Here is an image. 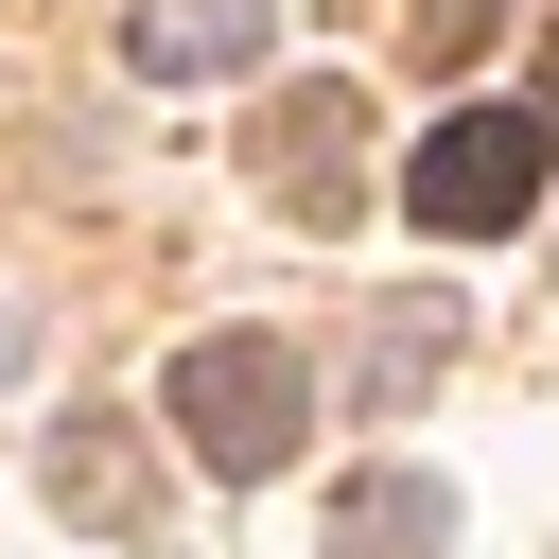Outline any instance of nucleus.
<instances>
[{
    "mask_svg": "<svg viewBox=\"0 0 559 559\" xmlns=\"http://www.w3.org/2000/svg\"><path fill=\"white\" fill-rule=\"evenodd\" d=\"M280 0H122V70L140 87H210V70H262Z\"/></svg>",
    "mask_w": 559,
    "mask_h": 559,
    "instance_id": "nucleus-5",
    "label": "nucleus"
},
{
    "mask_svg": "<svg viewBox=\"0 0 559 559\" xmlns=\"http://www.w3.org/2000/svg\"><path fill=\"white\" fill-rule=\"evenodd\" d=\"M489 35H507V0H419V52H437V70H472Z\"/></svg>",
    "mask_w": 559,
    "mask_h": 559,
    "instance_id": "nucleus-8",
    "label": "nucleus"
},
{
    "mask_svg": "<svg viewBox=\"0 0 559 559\" xmlns=\"http://www.w3.org/2000/svg\"><path fill=\"white\" fill-rule=\"evenodd\" d=\"M35 472H52V507H70L87 542H157V524H175V472H157V437H140V419H52V454H35Z\"/></svg>",
    "mask_w": 559,
    "mask_h": 559,
    "instance_id": "nucleus-4",
    "label": "nucleus"
},
{
    "mask_svg": "<svg viewBox=\"0 0 559 559\" xmlns=\"http://www.w3.org/2000/svg\"><path fill=\"white\" fill-rule=\"evenodd\" d=\"M157 419L192 437V472H227V489H245V472H280V454L314 437V367H297L280 332H192V349H175V384H157Z\"/></svg>",
    "mask_w": 559,
    "mask_h": 559,
    "instance_id": "nucleus-1",
    "label": "nucleus"
},
{
    "mask_svg": "<svg viewBox=\"0 0 559 559\" xmlns=\"http://www.w3.org/2000/svg\"><path fill=\"white\" fill-rule=\"evenodd\" d=\"M402 210H419V227H454V245L524 227V210H542V122H524V105H454V122H419Z\"/></svg>",
    "mask_w": 559,
    "mask_h": 559,
    "instance_id": "nucleus-2",
    "label": "nucleus"
},
{
    "mask_svg": "<svg viewBox=\"0 0 559 559\" xmlns=\"http://www.w3.org/2000/svg\"><path fill=\"white\" fill-rule=\"evenodd\" d=\"M17 367H35V314H17V297H0V384H17Z\"/></svg>",
    "mask_w": 559,
    "mask_h": 559,
    "instance_id": "nucleus-9",
    "label": "nucleus"
},
{
    "mask_svg": "<svg viewBox=\"0 0 559 559\" xmlns=\"http://www.w3.org/2000/svg\"><path fill=\"white\" fill-rule=\"evenodd\" d=\"M262 192L297 210V227H367V105L314 70V87H280V122H262Z\"/></svg>",
    "mask_w": 559,
    "mask_h": 559,
    "instance_id": "nucleus-3",
    "label": "nucleus"
},
{
    "mask_svg": "<svg viewBox=\"0 0 559 559\" xmlns=\"http://www.w3.org/2000/svg\"><path fill=\"white\" fill-rule=\"evenodd\" d=\"M542 105H559V17H542Z\"/></svg>",
    "mask_w": 559,
    "mask_h": 559,
    "instance_id": "nucleus-10",
    "label": "nucleus"
},
{
    "mask_svg": "<svg viewBox=\"0 0 559 559\" xmlns=\"http://www.w3.org/2000/svg\"><path fill=\"white\" fill-rule=\"evenodd\" d=\"M437 349H454V314H437V297H419V314H384V332H367V402L437 384Z\"/></svg>",
    "mask_w": 559,
    "mask_h": 559,
    "instance_id": "nucleus-7",
    "label": "nucleus"
},
{
    "mask_svg": "<svg viewBox=\"0 0 559 559\" xmlns=\"http://www.w3.org/2000/svg\"><path fill=\"white\" fill-rule=\"evenodd\" d=\"M454 542V489L437 472H349L332 489V559H437Z\"/></svg>",
    "mask_w": 559,
    "mask_h": 559,
    "instance_id": "nucleus-6",
    "label": "nucleus"
}]
</instances>
